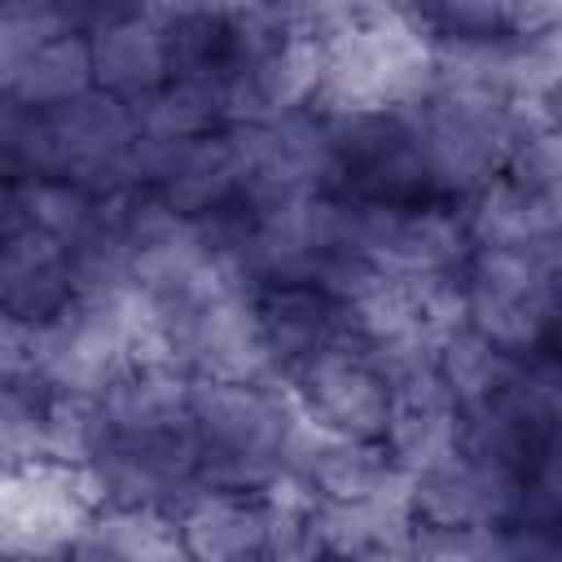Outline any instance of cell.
<instances>
[{
  "label": "cell",
  "instance_id": "6da1fadb",
  "mask_svg": "<svg viewBox=\"0 0 562 562\" xmlns=\"http://www.w3.org/2000/svg\"><path fill=\"white\" fill-rule=\"evenodd\" d=\"M443 386H448V395H457L465 404H492V395L501 386H509V351L492 347L474 329L452 338V347L443 356Z\"/></svg>",
  "mask_w": 562,
  "mask_h": 562
}]
</instances>
